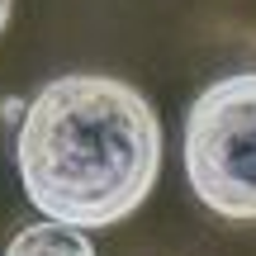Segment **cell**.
<instances>
[{
  "instance_id": "1",
  "label": "cell",
  "mask_w": 256,
  "mask_h": 256,
  "mask_svg": "<svg viewBox=\"0 0 256 256\" xmlns=\"http://www.w3.org/2000/svg\"><path fill=\"white\" fill-rule=\"evenodd\" d=\"M14 171L43 218L114 228L142 209L162 176V119L119 76H52L19 114Z\"/></svg>"
},
{
  "instance_id": "2",
  "label": "cell",
  "mask_w": 256,
  "mask_h": 256,
  "mask_svg": "<svg viewBox=\"0 0 256 256\" xmlns=\"http://www.w3.org/2000/svg\"><path fill=\"white\" fill-rule=\"evenodd\" d=\"M185 176L228 223H256V72L218 76L185 114Z\"/></svg>"
},
{
  "instance_id": "3",
  "label": "cell",
  "mask_w": 256,
  "mask_h": 256,
  "mask_svg": "<svg viewBox=\"0 0 256 256\" xmlns=\"http://www.w3.org/2000/svg\"><path fill=\"white\" fill-rule=\"evenodd\" d=\"M5 256H95V242L86 238V228H72V223L57 218H38L28 228H19L10 238Z\"/></svg>"
},
{
  "instance_id": "4",
  "label": "cell",
  "mask_w": 256,
  "mask_h": 256,
  "mask_svg": "<svg viewBox=\"0 0 256 256\" xmlns=\"http://www.w3.org/2000/svg\"><path fill=\"white\" fill-rule=\"evenodd\" d=\"M10 10H14V0H0V34H5V24H10Z\"/></svg>"
}]
</instances>
